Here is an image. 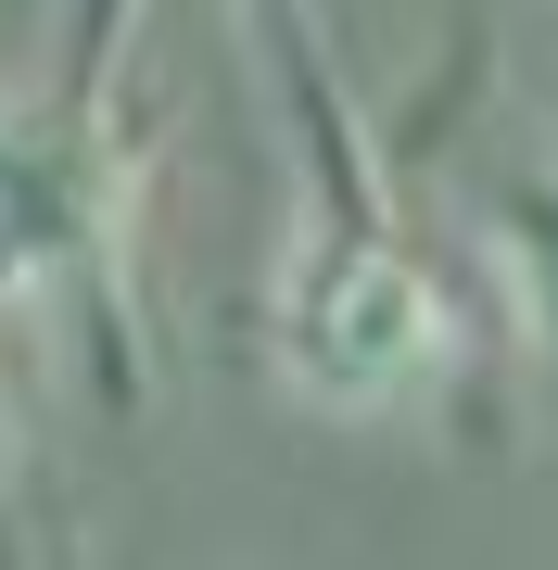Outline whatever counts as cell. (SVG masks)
Segmentation results:
<instances>
[{"label": "cell", "mask_w": 558, "mask_h": 570, "mask_svg": "<svg viewBox=\"0 0 558 570\" xmlns=\"http://www.w3.org/2000/svg\"><path fill=\"white\" fill-rule=\"evenodd\" d=\"M457 355V305L393 228H305L280 266V381L331 419L419 406Z\"/></svg>", "instance_id": "cell-1"}, {"label": "cell", "mask_w": 558, "mask_h": 570, "mask_svg": "<svg viewBox=\"0 0 558 570\" xmlns=\"http://www.w3.org/2000/svg\"><path fill=\"white\" fill-rule=\"evenodd\" d=\"M482 242H496V279L520 305V343L558 381V165H496L482 178Z\"/></svg>", "instance_id": "cell-3"}, {"label": "cell", "mask_w": 558, "mask_h": 570, "mask_svg": "<svg viewBox=\"0 0 558 570\" xmlns=\"http://www.w3.org/2000/svg\"><path fill=\"white\" fill-rule=\"evenodd\" d=\"M115 190H127V165L89 115H0V292L102 266Z\"/></svg>", "instance_id": "cell-2"}]
</instances>
